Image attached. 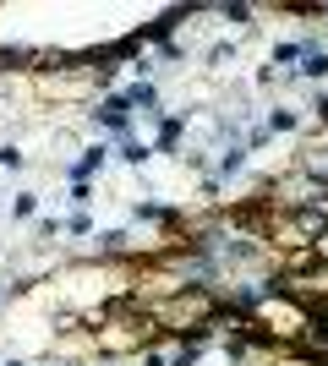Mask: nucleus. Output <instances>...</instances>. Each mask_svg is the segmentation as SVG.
Segmentation results:
<instances>
[{
    "instance_id": "nucleus-13",
    "label": "nucleus",
    "mask_w": 328,
    "mask_h": 366,
    "mask_svg": "<svg viewBox=\"0 0 328 366\" xmlns=\"http://www.w3.org/2000/svg\"><path fill=\"white\" fill-rule=\"evenodd\" d=\"M296 126H301V115H296V109H290V104H279V109H268L263 132H268V137H274V132H296Z\"/></svg>"
},
{
    "instance_id": "nucleus-10",
    "label": "nucleus",
    "mask_w": 328,
    "mask_h": 366,
    "mask_svg": "<svg viewBox=\"0 0 328 366\" xmlns=\"http://www.w3.org/2000/svg\"><path fill=\"white\" fill-rule=\"evenodd\" d=\"M247 169V142H224L214 159V181H230V175H241Z\"/></svg>"
},
{
    "instance_id": "nucleus-1",
    "label": "nucleus",
    "mask_w": 328,
    "mask_h": 366,
    "mask_svg": "<svg viewBox=\"0 0 328 366\" xmlns=\"http://www.w3.org/2000/svg\"><path fill=\"white\" fill-rule=\"evenodd\" d=\"M219 301H224V295L208 290V285H187V290H175V295H164V301H154V306H148V317H154L159 334L187 339L192 328H214Z\"/></svg>"
},
{
    "instance_id": "nucleus-12",
    "label": "nucleus",
    "mask_w": 328,
    "mask_h": 366,
    "mask_svg": "<svg viewBox=\"0 0 328 366\" xmlns=\"http://www.w3.org/2000/svg\"><path fill=\"white\" fill-rule=\"evenodd\" d=\"M296 76H307V82H323V76H328V49H323V44L307 49V55H301V66H296Z\"/></svg>"
},
{
    "instance_id": "nucleus-14",
    "label": "nucleus",
    "mask_w": 328,
    "mask_h": 366,
    "mask_svg": "<svg viewBox=\"0 0 328 366\" xmlns=\"http://www.w3.org/2000/svg\"><path fill=\"white\" fill-rule=\"evenodd\" d=\"M214 16H224V22H235V28H252V6H241V0H224V6H214Z\"/></svg>"
},
{
    "instance_id": "nucleus-20",
    "label": "nucleus",
    "mask_w": 328,
    "mask_h": 366,
    "mask_svg": "<svg viewBox=\"0 0 328 366\" xmlns=\"http://www.w3.org/2000/svg\"><path fill=\"white\" fill-rule=\"evenodd\" d=\"M71 202H77V214H88V202H94V181H71Z\"/></svg>"
},
{
    "instance_id": "nucleus-21",
    "label": "nucleus",
    "mask_w": 328,
    "mask_h": 366,
    "mask_svg": "<svg viewBox=\"0 0 328 366\" xmlns=\"http://www.w3.org/2000/svg\"><path fill=\"white\" fill-rule=\"evenodd\" d=\"M159 61H187V44H181V39H164V44H159Z\"/></svg>"
},
{
    "instance_id": "nucleus-8",
    "label": "nucleus",
    "mask_w": 328,
    "mask_h": 366,
    "mask_svg": "<svg viewBox=\"0 0 328 366\" xmlns=\"http://www.w3.org/2000/svg\"><path fill=\"white\" fill-rule=\"evenodd\" d=\"M121 99L131 104V115H142V121H154V126H159V115H164V109H159V88H154V82H131Z\"/></svg>"
},
{
    "instance_id": "nucleus-26",
    "label": "nucleus",
    "mask_w": 328,
    "mask_h": 366,
    "mask_svg": "<svg viewBox=\"0 0 328 366\" xmlns=\"http://www.w3.org/2000/svg\"><path fill=\"white\" fill-rule=\"evenodd\" d=\"M88 366H115V361H99V355H94V361H88Z\"/></svg>"
},
{
    "instance_id": "nucleus-3",
    "label": "nucleus",
    "mask_w": 328,
    "mask_h": 366,
    "mask_svg": "<svg viewBox=\"0 0 328 366\" xmlns=\"http://www.w3.org/2000/svg\"><path fill=\"white\" fill-rule=\"evenodd\" d=\"M328 235V208H290V214H274L268 219V252H312L317 241Z\"/></svg>"
},
{
    "instance_id": "nucleus-4",
    "label": "nucleus",
    "mask_w": 328,
    "mask_h": 366,
    "mask_svg": "<svg viewBox=\"0 0 328 366\" xmlns=\"http://www.w3.org/2000/svg\"><path fill=\"white\" fill-rule=\"evenodd\" d=\"M252 322H257L274 345H284V350H290V345L301 339V328L312 322V312H307L301 301H290V295H274V301H263L257 312H252Z\"/></svg>"
},
{
    "instance_id": "nucleus-25",
    "label": "nucleus",
    "mask_w": 328,
    "mask_h": 366,
    "mask_svg": "<svg viewBox=\"0 0 328 366\" xmlns=\"http://www.w3.org/2000/svg\"><path fill=\"white\" fill-rule=\"evenodd\" d=\"M317 22H328V6H317Z\"/></svg>"
},
{
    "instance_id": "nucleus-2",
    "label": "nucleus",
    "mask_w": 328,
    "mask_h": 366,
    "mask_svg": "<svg viewBox=\"0 0 328 366\" xmlns=\"http://www.w3.org/2000/svg\"><path fill=\"white\" fill-rule=\"evenodd\" d=\"M88 334H94V355L99 361H121V355H142L159 339L154 317H88Z\"/></svg>"
},
{
    "instance_id": "nucleus-7",
    "label": "nucleus",
    "mask_w": 328,
    "mask_h": 366,
    "mask_svg": "<svg viewBox=\"0 0 328 366\" xmlns=\"http://www.w3.org/2000/svg\"><path fill=\"white\" fill-rule=\"evenodd\" d=\"M109 153H115V148H109L104 137H99V142H88V148H82V159H71V164H66V175H71V181H94L99 169L109 164Z\"/></svg>"
},
{
    "instance_id": "nucleus-9",
    "label": "nucleus",
    "mask_w": 328,
    "mask_h": 366,
    "mask_svg": "<svg viewBox=\"0 0 328 366\" xmlns=\"http://www.w3.org/2000/svg\"><path fill=\"white\" fill-rule=\"evenodd\" d=\"M187 121L192 109H175V115H159V153H181V137H187Z\"/></svg>"
},
{
    "instance_id": "nucleus-18",
    "label": "nucleus",
    "mask_w": 328,
    "mask_h": 366,
    "mask_svg": "<svg viewBox=\"0 0 328 366\" xmlns=\"http://www.w3.org/2000/svg\"><path fill=\"white\" fill-rule=\"evenodd\" d=\"M33 235H39V241H55V235H66V219H39Z\"/></svg>"
},
{
    "instance_id": "nucleus-11",
    "label": "nucleus",
    "mask_w": 328,
    "mask_h": 366,
    "mask_svg": "<svg viewBox=\"0 0 328 366\" xmlns=\"http://www.w3.org/2000/svg\"><path fill=\"white\" fill-rule=\"evenodd\" d=\"M115 159H121V164H131V169H142L148 159H154V148H148V142H137V137H121V142H115Z\"/></svg>"
},
{
    "instance_id": "nucleus-19",
    "label": "nucleus",
    "mask_w": 328,
    "mask_h": 366,
    "mask_svg": "<svg viewBox=\"0 0 328 366\" xmlns=\"http://www.w3.org/2000/svg\"><path fill=\"white\" fill-rule=\"evenodd\" d=\"M28 164V153L16 148V142H6V148H0V169H22Z\"/></svg>"
},
{
    "instance_id": "nucleus-24",
    "label": "nucleus",
    "mask_w": 328,
    "mask_h": 366,
    "mask_svg": "<svg viewBox=\"0 0 328 366\" xmlns=\"http://www.w3.org/2000/svg\"><path fill=\"white\" fill-rule=\"evenodd\" d=\"M312 317H317V322H328V295H323V301L312 306Z\"/></svg>"
},
{
    "instance_id": "nucleus-6",
    "label": "nucleus",
    "mask_w": 328,
    "mask_h": 366,
    "mask_svg": "<svg viewBox=\"0 0 328 366\" xmlns=\"http://www.w3.org/2000/svg\"><path fill=\"white\" fill-rule=\"evenodd\" d=\"M290 355H296V361H307V366H328V322H307V328H301V339L296 345H290Z\"/></svg>"
},
{
    "instance_id": "nucleus-5",
    "label": "nucleus",
    "mask_w": 328,
    "mask_h": 366,
    "mask_svg": "<svg viewBox=\"0 0 328 366\" xmlns=\"http://www.w3.org/2000/svg\"><path fill=\"white\" fill-rule=\"evenodd\" d=\"M88 121H94L99 132H109V137L121 142V137H131L137 115H131V104H126L121 93H104V99H94V104H88Z\"/></svg>"
},
{
    "instance_id": "nucleus-17",
    "label": "nucleus",
    "mask_w": 328,
    "mask_h": 366,
    "mask_svg": "<svg viewBox=\"0 0 328 366\" xmlns=\"http://www.w3.org/2000/svg\"><path fill=\"white\" fill-rule=\"evenodd\" d=\"M301 55H307V44H274V55H268V66H290V61H301Z\"/></svg>"
},
{
    "instance_id": "nucleus-23",
    "label": "nucleus",
    "mask_w": 328,
    "mask_h": 366,
    "mask_svg": "<svg viewBox=\"0 0 328 366\" xmlns=\"http://www.w3.org/2000/svg\"><path fill=\"white\" fill-rule=\"evenodd\" d=\"M142 366H170V350H159V345H148V350H142Z\"/></svg>"
},
{
    "instance_id": "nucleus-27",
    "label": "nucleus",
    "mask_w": 328,
    "mask_h": 366,
    "mask_svg": "<svg viewBox=\"0 0 328 366\" xmlns=\"http://www.w3.org/2000/svg\"><path fill=\"white\" fill-rule=\"evenodd\" d=\"M0 366H28V361H0Z\"/></svg>"
},
{
    "instance_id": "nucleus-16",
    "label": "nucleus",
    "mask_w": 328,
    "mask_h": 366,
    "mask_svg": "<svg viewBox=\"0 0 328 366\" xmlns=\"http://www.w3.org/2000/svg\"><path fill=\"white\" fill-rule=\"evenodd\" d=\"M39 214V192H16L11 197V219H33Z\"/></svg>"
},
{
    "instance_id": "nucleus-15",
    "label": "nucleus",
    "mask_w": 328,
    "mask_h": 366,
    "mask_svg": "<svg viewBox=\"0 0 328 366\" xmlns=\"http://www.w3.org/2000/svg\"><path fill=\"white\" fill-rule=\"evenodd\" d=\"M208 71H224V61H235V39H219V44H208Z\"/></svg>"
},
{
    "instance_id": "nucleus-22",
    "label": "nucleus",
    "mask_w": 328,
    "mask_h": 366,
    "mask_svg": "<svg viewBox=\"0 0 328 366\" xmlns=\"http://www.w3.org/2000/svg\"><path fill=\"white\" fill-rule=\"evenodd\" d=\"M66 235H94V219H88V214H71V219H66Z\"/></svg>"
}]
</instances>
